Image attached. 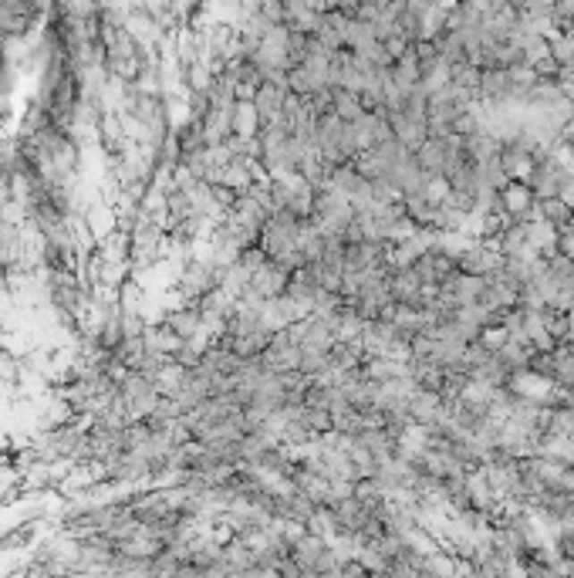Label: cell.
Masks as SVG:
<instances>
[{
	"label": "cell",
	"instance_id": "1",
	"mask_svg": "<svg viewBox=\"0 0 574 578\" xmlns=\"http://www.w3.org/2000/svg\"><path fill=\"white\" fill-rule=\"evenodd\" d=\"M301 227H304V220H298V217H291V213H274L271 220L264 224V230H260L257 247L271 260H284L287 254L298 251Z\"/></svg>",
	"mask_w": 574,
	"mask_h": 578
},
{
	"label": "cell",
	"instance_id": "2",
	"mask_svg": "<svg viewBox=\"0 0 574 578\" xmlns=\"http://www.w3.org/2000/svg\"><path fill=\"white\" fill-rule=\"evenodd\" d=\"M260 362L267 365L271 372H277V376L298 372V369H301V345H298V342H291V338H287V332L274 335L271 345H267V349H264V355H260Z\"/></svg>",
	"mask_w": 574,
	"mask_h": 578
},
{
	"label": "cell",
	"instance_id": "3",
	"mask_svg": "<svg viewBox=\"0 0 574 578\" xmlns=\"http://www.w3.org/2000/svg\"><path fill=\"white\" fill-rule=\"evenodd\" d=\"M287 281H291V274H287L277 260H267V264L250 277V288L243 291V294H254L257 302H274V298H281L287 291Z\"/></svg>",
	"mask_w": 574,
	"mask_h": 578
},
{
	"label": "cell",
	"instance_id": "4",
	"mask_svg": "<svg viewBox=\"0 0 574 578\" xmlns=\"http://www.w3.org/2000/svg\"><path fill=\"white\" fill-rule=\"evenodd\" d=\"M287 95H291V91L281 89V85H271V81H264V85H260L257 95H254V108L260 112V122H264V125L281 115Z\"/></svg>",
	"mask_w": 574,
	"mask_h": 578
},
{
	"label": "cell",
	"instance_id": "5",
	"mask_svg": "<svg viewBox=\"0 0 574 578\" xmlns=\"http://www.w3.org/2000/svg\"><path fill=\"white\" fill-rule=\"evenodd\" d=\"M264 122H260V112L254 108V102H237L233 106V136L237 139H257Z\"/></svg>",
	"mask_w": 574,
	"mask_h": 578
},
{
	"label": "cell",
	"instance_id": "6",
	"mask_svg": "<svg viewBox=\"0 0 574 578\" xmlns=\"http://www.w3.org/2000/svg\"><path fill=\"white\" fill-rule=\"evenodd\" d=\"M332 108H334V115H338L342 122H355V119H362V115H365L362 95L345 91V89L332 91Z\"/></svg>",
	"mask_w": 574,
	"mask_h": 578
}]
</instances>
